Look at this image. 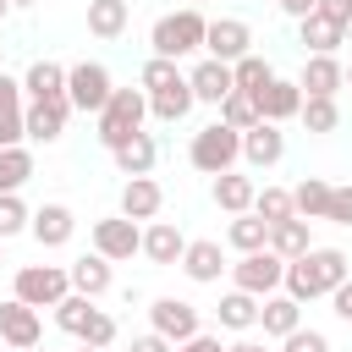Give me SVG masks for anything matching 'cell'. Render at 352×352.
Returning <instances> with one entry per match:
<instances>
[{
	"mask_svg": "<svg viewBox=\"0 0 352 352\" xmlns=\"http://www.w3.org/2000/svg\"><path fill=\"white\" fill-rule=\"evenodd\" d=\"M346 275H352V264H346V253H341V248H308V253L286 258L280 292H286V297H297V302H314V297H330Z\"/></svg>",
	"mask_w": 352,
	"mask_h": 352,
	"instance_id": "6da1fadb",
	"label": "cell"
},
{
	"mask_svg": "<svg viewBox=\"0 0 352 352\" xmlns=\"http://www.w3.org/2000/svg\"><path fill=\"white\" fill-rule=\"evenodd\" d=\"M204 28H209V16H204L198 6H182V11H165V16L148 28V44H154V55H165V60H187V55L204 50Z\"/></svg>",
	"mask_w": 352,
	"mask_h": 352,
	"instance_id": "7a4b0ae2",
	"label": "cell"
},
{
	"mask_svg": "<svg viewBox=\"0 0 352 352\" xmlns=\"http://www.w3.org/2000/svg\"><path fill=\"white\" fill-rule=\"evenodd\" d=\"M187 165H192V170H204V176L236 170V165H242V132H236V126H226V121L198 126V132H192V143H187Z\"/></svg>",
	"mask_w": 352,
	"mask_h": 352,
	"instance_id": "3957f363",
	"label": "cell"
},
{
	"mask_svg": "<svg viewBox=\"0 0 352 352\" xmlns=\"http://www.w3.org/2000/svg\"><path fill=\"white\" fill-rule=\"evenodd\" d=\"M94 121H99V143H104V148H121L132 132H143V121H148V94H143V88H110V99H104V110H99Z\"/></svg>",
	"mask_w": 352,
	"mask_h": 352,
	"instance_id": "277c9868",
	"label": "cell"
},
{
	"mask_svg": "<svg viewBox=\"0 0 352 352\" xmlns=\"http://www.w3.org/2000/svg\"><path fill=\"white\" fill-rule=\"evenodd\" d=\"M55 324H60L66 336L88 341V346H110V341H116V319L99 308V297H82V292H66V297L55 302Z\"/></svg>",
	"mask_w": 352,
	"mask_h": 352,
	"instance_id": "5b68a950",
	"label": "cell"
},
{
	"mask_svg": "<svg viewBox=\"0 0 352 352\" xmlns=\"http://www.w3.org/2000/svg\"><path fill=\"white\" fill-rule=\"evenodd\" d=\"M66 292H72L66 264H22V270L11 275V297L28 302V308H55Z\"/></svg>",
	"mask_w": 352,
	"mask_h": 352,
	"instance_id": "8992f818",
	"label": "cell"
},
{
	"mask_svg": "<svg viewBox=\"0 0 352 352\" xmlns=\"http://www.w3.org/2000/svg\"><path fill=\"white\" fill-rule=\"evenodd\" d=\"M110 72H104V60H77V66H66V104L72 110H82V116H99L104 110V99H110Z\"/></svg>",
	"mask_w": 352,
	"mask_h": 352,
	"instance_id": "52a82bcc",
	"label": "cell"
},
{
	"mask_svg": "<svg viewBox=\"0 0 352 352\" xmlns=\"http://www.w3.org/2000/svg\"><path fill=\"white\" fill-rule=\"evenodd\" d=\"M226 270H231V286H236V292L270 297V292H280L286 258H280V253H270V248H258V253H242V258H236V264H226Z\"/></svg>",
	"mask_w": 352,
	"mask_h": 352,
	"instance_id": "ba28073f",
	"label": "cell"
},
{
	"mask_svg": "<svg viewBox=\"0 0 352 352\" xmlns=\"http://www.w3.org/2000/svg\"><path fill=\"white\" fill-rule=\"evenodd\" d=\"M94 253H104L110 264H121V258H132V253H143V226L138 220H126V214H104V220H94Z\"/></svg>",
	"mask_w": 352,
	"mask_h": 352,
	"instance_id": "9c48e42d",
	"label": "cell"
},
{
	"mask_svg": "<svg viewBox=\"0 0 352 352\" xmlns=\"http://www.w3.org/2000/svg\"><path fill=\"white\" fill-rule=\"evenodd\" d=\"M148 330H154V336H165V341L176 346V341L198 336V330H204V319H198V308H192L187 297H154V302H148Z\"/></svg>",
	"mask_w": 352,
	"mask_h": 352,
	"instance_id": "30bf717a",
	"label": "cell"
},
{
	"mask_svg": "<svg viewBox=\"0 0 352 352\" xmlns=\"http://www.w3.org/2000/svg\"><path fill=\"white\" fill-rule=\"evenodd\" d=\"M66 121H72V104H66V99H28V104H22V132H28V143H60V138H66Z\"/></svg>",
	"mask_w": 352,
	"mask_h": 352,
	"instance_id": "8fae6325",
	"label": "cell"
},
{
	"mask_svg": "<svg viewBox=\"0 0 352 352\" xmlns=\"http://www.w3.org/2000/svg\"><path fill=\"white\" fill-rule=\"evenodd\" d=\"M253 50V28L242 22V16H214L209 28H204V55H214V60H242Z\"/></svg>",
	"mask_w": 352,
	"mask_h": 352,
	"instance_id": "7c38bea8",
	"label": "cell"
},
{
	"mask_svg": "<svg viewBox=\"0 0 352 352\" xmlns=\"http://www.w3.org/2000/svg\"><path fill=\"white\" fill-rule=\"evenodd\" d=\"M38 341H44L38 308H28V302L6 297V302H0V346H11V352H28V346H38Z\"/></svg>",
	"mask_w": 352,
	"mask_h": 352,
	"instance_id": "4fadbf2b",
	"label": "cell"
},
{
	"mask_svg": "<svg viewBox=\"0 0 352 352\" xmlns=\"http://www.w3.org/2000/svg\"><path fill=\"white\" fill-rule=\"evenodd\" d=\"M280 160H286V132H280L275 121H253V126L242 132V165L270 170V165H280Z\"/></svg>",
	"mask_w": 352,
	"mask_h": 352,
	"instance_id": "5bb4252c",
	"label": "cell"
},
{
	"mask_svg": "<svg viewBox=\"0 0 352 352\" xmlns=\"http://www.w3.org/2000/svg\"><path fill=\"white\" fill-rule=\"evenodd\" d=\"M72 231H77V214H72L66 204H38V209L28 214V236H33L38 248H66Z\"/></svg>",
	"mask_w": 352,
	"mask_h": 352,
	"instance_id": "9a60e30c",
	"label": "cell"
},
{
	"mask_svg": "<svg viewBox=\"0 0 352 352\" xmlns=\"http://www.w3.org/2000/svg\"><path fill=\"white\" fill-rule=\"evenodd\" d=\"M297 88H302V99H308V94H319V99H336V94L346 88V72H341V60H336V55H302Z\"/></svg>",
	"mask_w": 352,
	"mask_h": 352,
	"instance_id": "2e32d148",
	"label": "cell"
},
{
	"mask_svg": "<svg viewBox=\"0 0 352 352\" xmlns=\"http://www.w3.org/2000/svg\"><path fill=\"white\" fill-rule=\"evenodd\" d=\"M187 88H192V99H198V104H220V99H226L236 82H231V66H226V60L204 55V60L187 72Z\"/></svg>",
	"mask_w": 352,
	"mask_h": 352,
	"instance_id": "e0dca14e",
	"label": "cell"
},
{
	"mask_svg": "<svg viewBox=\"0 0 352 352\" xmlns=\"http://www.w3.org/2000/svg\"><path fill=\"white\" fill-rule=\"evenodd\" d=\"M297 110H302V88H297V77H270V88H258V116L264 121H297Z\"/></svg>",
	"mask_w": 352,
	"mask_h": 352,
	"instance_id": "ac0fdd59",
	"label": "cell"
},
{
	"mask_svg": "<svg viewBox=\"0 0 352 352\" xmlns=\"http://www.w3.org/2000/svg\"><path fill=\"white\" fill-rule=\"evenodd\" d=\"M160 209H165V187H160L154 176H126V187H121V214H126V220H160Z\"/></svg>",
	"mask_w": 352,
	"mask_h": 352,
	"instance_id": "d6986e66",
	"label": "cell"
},
{
	"mask_svg": "<svg viewBox=\"0 0 352 352\" xmlns=\"http://www.w3.org/2000/svg\"><path fill=\"white\" fill-rule=\"evenodd\" d=\"M220 270H226L220 242L198 236V242H187V248H182V275H187L192 286H214V280H220Z\"/></svg>",
	"mask_w": 352,
	"mask_h": 352,
	"instance_id": "ffe728a7",
	"label": "cell"
},
{
	"mask_svg": "<svg viewBox=\"0 0 352 352\" xmlns=\"http://www.w3.org/2000/svg\"><path fill=\"white\" fill-rule=\"evenodd\" d=\"M253 192H258V182L242 176V170H220V176L209 182V198H214V209H226V214H248V209H253Z\"/></svg>",
	"mask_w": 352,
	"mask_h": 352,
	"instance_id": "44dd1931",
	"label": "cell"
},
{
	"mask_svg": "<svg viewBox=\"0 0 352 352\" xmlns=\"http://www.w3.org/2000/svg\"><path fill=\"white\" fill-rule=\"evenodd\" d=\"M182 248H187V236H182V226L176 220H148V231H143V258L148 264H182Z\"/></svg>",
	"mask_w": 352,
	"mask_h": 352,
	"instance_id": "7402d4cb",
	"label": "cell"
},
{
	"mask_svg": "<svg viewBox=\"0 0 352 352\" xmlns=\"http://www.w3.org/2000/svg\"><path fill=\"white\" fill-rule=\"evenodd\" d=\"M258 324H264L270 341H280V336H292L302 324V302L286 297V292H270V297H258Z\"/></svg>",
	"mask_w": 352,
	"mask_h": 352,
	"instance_id": "603a6c76",
	"label": "cell"
},
{
	"mask_svg": "<svg viewBox=\"0 0 352 352\" xmlns=\"http://www.w3.org/2000/svg\"><path fill=\"white\" fill-rule=\"evenodd\" d=\"M22 77H6L0 72V148H11V143H28V132H22Z\"/></svg>",
	"mask_w": 352,
	"mask_h": 352,
	"instance_id": "cb8c5ba5",
	"label": "cell"
},
{
	"mask_svg": "<svg viewBox=\"0 0 352 352\" xmlns=\"http://www.w3.org/2000/svg\"><path fill=\"white\" fill-rule=\"evenodd\" d=\"M110 160H116L121 176H148L154 160H160V143H154V132H132L121 148H110Z\"/></svg>",
	"mask_w": 352,
	"mask_h": 352,
	"instance_id": "d4e9b609",
	"label": "cell"
},
{
	"mask_svg": "<svg viewBox=\"0 0 352 352\" xmlns=\"http://www.w3.org/2000/svg\"><path fill=\"white\" fill-rule=\"evenodd\" d=\"M66 275H72V292H82V297H104L110 292V258L104 253H82V258H72L66 264Z\"/></svg>",
	"mask_w": 352,
	"mask_h": 352,
	"instance_id": "484cf974",
	"label": "cell"
},
{
	"mask_svg": "<svg viewBox=\"0 0 352 352\" xmlns=\"http://www.w3.org/2000/svg\"><path fill=\"white\" fill-rule=\"evenodd\" d=\"M297 44H302V55H336L346 38H341L336 22H324L319 11H308V16H297Z\"/></svg>",
	"mask_w": 352,
	"mask_h": 352,
	"instance_id": "4316f807",
	"label": "cell"
},
{
	"mask_svg": "<svg viewBox=\"0 0 352 352\" xmlns=\"http://www.w3.org/2000/svg\"><path fill=\"white\" fill-rule=\"evenodd\" d=\"M22 99H66V66L60 60H33L22 72Z\"/></svg>",
	"mask_w": 352,
	"mask_h": 352,
	"instance_id": "83f0119b",
	"label": "cell"
},
{
	"mask_svg": "<svg viewBox=\"0 0 352 352\" xmlns=\"http://www.w3.org/2000/svg\"><path fill=\"white\" fill-rule=\"evenodd\" d=\"M314 220H302V214H286V220H275L270 226V253H280V258H297V253H308L314 248V231H308Z\"/></svg>",
	"mask_w": 352,
	"mask_h": 352,
	"instance_id": "f1b7e54d",
	"label": "cell"
},
{
	"mask_svg": "<svg viewBox=\"0 0 352 352\" xmlns=\"http://www.w3.org/2000/svg\"><path fill=\"white\" fill-rule=\"evenodd\" d=\"M214 319H220V330H236V336H248L253 324H258V297L253 292H226L220 297V308H214Z\"/></svg>",
	"mask_w": 352,
	"mask_h": 352,
	"instance_id": "f546056e",
	"label": "cell"
},
{
	"mask_svg": "<svg viewBox=\"0 0 352 352\" xmlns=\"http://www.w3.org/2000/svg\"><path fill=\"white\" fill-rule=\"evenodd\" d=\"M192 104H198V99H192V88H187V77L170 82V88H154V94H148V116L165 121V126H170V121H187Z\"/></svg>",
	"mask_w": 352,
	"mask_h": 352,
	"instance_id": "4dcf8cb0",
	"label": "cell"
},
{
	"mask_svg": "<svg viewBox=\"0 0 352 352\" xmlns=\"http://www.w3.org/2000/svg\"><path fill=\"white\" fill-rule=\"evenodd\" d=\"M132 22V6L126 0H88V33L94 38H121Z\"/></svg>",
	"mask_w": 352,
	"mask_h": 352,
	"instance_id": "1f68e13d",
	"label": "cell"
},
{
	"mask_svg": "<svg viewBox=\"0 0 352 352\" xmlns=\"http://www.w3.org/2000/svg\"><path fill=\"white\" fill-rule=\"evenodd\" d=\"M324 209H330V182H324V176H302V182L292 187V214L324 220Z\"/></svg>",
	"mask_w": 352,
	"mask_h": 352,
	"instance_id": "d6a6232c",
	"label": "cell"
},
{
	"mask_svg": "<svg viewBox=\"0 0 352 352\" xmlns=\"http://www.w3.org/2000/svg\"><path fill=\"white\" fill-rule=\"evenodd\" d=\"M28 182H33V148L28 143L0 148V192H22Z\"/></svg>",
	"mask_w": 352,
	"mask_h": 352,
	"instance_id": "836d02e7",
	"label": "cell"
},
{
	"mask_svg": "<svg viewBox=\"0 0 352 352\" xmlns=\"http://www.w3.org/2000/svg\"><path fill=\"white\" fill-rule=\"evenodd\" d=\"M226 242L236 248V253H258V248H270V226L248 209V214H231V226H226Z\"/></svg>",
	"mask_w": 352,
	"mask_h": 352,
	"instance_id": "e575fe53",
	"label": "cell"
},
{
	"mask_svg": "<svg viewBox=\"0 0 352 352\" xmlns=\"http://www.w3.org/2000/svg\"><path fill=\"white\" fill-rule=\"evenodd\" d=\"M214 110H220V121H226V126H236V132H248L253 121H264V116H258V94H248V88H231Z\"/></svg>",
	"mask_w": 352,
	"mask_h": 352,
	"instance_id": "d590c367",
	"label": "cell"
},
{
	"mask_svg": "<svg viewBox=\"0 0 352 352\" xmlns=\"http://www.w3.org/2000/svg\"><path fill=\"white\" fill-rule=\"evenodd\" d=\"M297 121H302L314 138H324V132H336V126H341V104H336V99L308 94V99H302V110H297Z\"/></svg>",
	"mask_w": 352,
	"mask_h": 352,
	"instance_id": "8d00e7d4",
	"label": "cell"
},
{
	"mask_svg": "<svg viewBox=\"0 0 352 352\" xmlns=\"http://www.w3.org/2000/svg\"><path fill=\"white\" fill-rule=\"evenodd\" d=\"M270 77H275V66L258 55V50H248L242 60H231V82L236 88H248V94H258V88H270Z\"/></svg>",
	"mask_w": 352,
	"mask_h": 352,
	"instance_id": "74e56055",
	"label": "cell"
},
{
	"mask_svg": "<svg viewBox=\"0 0 352 352\" xmlns=\"http://www.w3.org/2000/svg\"><path fill=\"white\" fill-rule=\"evenodd\" d=\"M187 72H182V60H165V55H148L143 60V72H138V88L143 94H154V88H170V82H182Z\"/></svg>",
	"mask_w": 352,
	"mask_h": 352,
	"instance_id": "f35d334b",
	"label": "cell"
},
{
	"mask_svg": "<svg viewBox=\"0 0 352 352\" xmlns=\"http://www.w3.org/2000/svg\"><path fill=\"white\" fill-rule=\"evenodd\" d=\"M253 214H258L264 226L286 220V214H292V192H286V187H258V192H253Z\"/></svg>",
	"mask_w": 352,
	"mask_h": 352,
	"instance_id": "ab89813d",
	"label": "cell"
},
{
	"mask_svg": "<svg viewBox=\"0 0 352 352\" xmlns=\"http://www.w3.org/2000/svg\"><path fill=\"white\" fill-rule=\"evenodd\" d=\"M28 204H22V192H0V242L6 236H16V231H28Z\"/></svg>",
	"mask_w": 352,
	"mask_h": 352,
	"instance_id": "60d3db41",
	"label": "cell"
},
{
	"mask_svg": "<svg viewBox=\"0 0 352 352\" xmlns=\"http://www.w3.org/2000/svg\"><path fill=\"white\" fill-rule=\"evenodd\" d=\"M280 352H330V336H324V330L297 324L292 336H280Z\"/></svg>",
	"mask_w": 352,
	"mask_h": 352,
	"instance_id": "b9f144b4",
	"label": "cell"
},
{
	"mask_svg": "<svg viewBox=\"0 0 352 352\" xmlns=\"http://www.w3.org/2000/svg\"><path fill=\"white\" fill-rule=\"evenodd\" d=\"M330 226H352V187H330V209H324Z\"/></svg>",
	"mask_w": 352,
	"mask_h": 352,
	"instance_id": "7bdbcfd3",
	"label": "cell"
},
{
	"mask_svg": "<svg viewBox=\"0 0 352 352\" xmlns=\"http://www.w3.org/2000/svg\"><path fill=\"white\" fill-rule=\"evenodd\" d=\"M314 11H319L324 22H336V28L352 22V0H314Z\"/></svg>",
	"mask_w": 352,
	"mask_h": 352,
	"instance_id": "ee69618b",
	"label": "cell"
},
{
	"mask_svg": "<svg viewBox=\"0 0 352 352\" xmlns=\"http://www.w3.org/2000/svg\"><path fill=\"white\" fill-rule=\"evenodd\" d=\"M330 314H336V319H346V324H352V275H346V280H341V286H336V292H330Z\"/></svg>",
	"mask_w": 352,
	"mask_h": 352,
	"instance_id": "f6af8a7d",
	"label": "cell"
},
{
	"mask_svg": "<svg viewBox=\"0 0 352 352\" xmlns=\"http://www.w3.org/2000/svg\"><path fill=\"white\" fill-rule=\"evenodd\" d=\"M176 352H226V346H220V336H209V330H198V336H187V341H176Z\"/></svg>",
	"mask_w": 352,
	"mask_h": 352,
	"instance_id": "bcb514c9",
	"label": "cell"
},
{
	"mask_svg": "<svg viewBox=\"0 0 352 352\" xmlns=\"http://www.w3.org/2000/svg\"><path fill=\"white\" fill-rule=\"evenodd\" d=\"M126 352H176V346H170L165 336H154V330H148V336H132V346H126Z\"/></svg>",
	"mask_w": 352,
	"mask_h": 352,
	"instance_id": "7dc6e473",
	"label": "cell"
},
{
	"mask_svg": "<svg viewBox=\"0 0 352 352\" xmlns=\"http://www.w3.org/2000/svg\"><path fill=\"white\" fill-rule=\"evenodd\" d=\"M275 6H280L286 16H308V11H314V0H275Z\"/></svg>",
	"mask_w": 352,
	"mask_h": 352,
	"instance_id": "c3c4849f",
	"label": "cell"
},
{
	"mask_svg": "<svg viewBox=\"0 0 352 352\" xmlns=\"http://www.w3.org/2000/svg\"><path fill=\"white\" fill-rule=\"evenodd\" d=\"M226 352H280V346H264V341H248V336H242V341H231Z\"/></svg>",
	"mask_w": 352,
	"mask_h": 352,
	"instance_id": "681fc988",
	"label": "cell"
},
{
	"mask_svg": "<svg viewBox=\"0 0 352 352\" xmlns=\"http://www.w3.org/2000/svg\"><path fill=\"white\" fill-rule=\"evenodd\" d=\"M77 352H104V346H88V341H77Z\"/></svg>",
	"mask_w": 352,
	"mask_h": 352,
	"instance_id": "f907efd6",
	"label": "cell"
},
{
	"mask_svg": "<svg viewBox=\"0 0 352 352\" xmlns=\"http://www.w3.org/2000/svg\"><path fill=\"white\" fill-rule=\"evenodd\" d=\"M341 38H346V44H352V22H346V28H341Z\"/></svg>",
	"mask_w": 352,
	"mask_h": 352,
	"instance_id": "816d5d0a",
	"label": "cell"
},
{
	"mask_svg": "<svg viewBox=\"0 0 352 352\" xmlns=\"http://www.w3.org/2000/svg\"><path fill=\"white\" fill-rule=\"evenodd\" d=\"M6 11H11V0H0V22H6Z\"/></svg>",
	"mask_w": 352,
	"mask_h": 352,
	"instance_id": "f5cc1de1",
	"label": "cell"
},
{
	"mask_svg": "<svg viewBox=\"0 0 352 352\" xmlns=\"http://www.w3.org/2000/svg\"><path fill=\"white\" fill-rule=\"evenodd\" d=\"M341 72H346V88H352V66H341Z\"/></svg>",
	"mask_w": 352,
	"mask_h": 352,
	"instance_id": "db71d44e",
	"label": "cell"
},
{
	"mask_svg": "<svg viewBox=\"0 0 352 352\" xmlns=\"http://www.w3.org/2000/svg\"><path fill=\"white\" fill-rule=\"evenodd\" d=\"M11 6H33V0H11Z\"/></svg>",
	"mask_w": 352,
	"mask_h": 352,
	"instance_id": "11a10c76",
	"label": "cell"
},
{
	"mask_svg": "<svg viewBox=\"0 0 352 352\" xmlns=\"http://www.w3.org/2000/svg\"><path fill=\"white\" fill-rule=\"evenodd\" d=\"M28 352H44V346H28Z\"/></svg>",
	"mask_w": 352,
	"mask_h": 352,
	"instance_id": "9f6ffc18",
	"label": "cell"
},
{
	"mask_svg": "<svg viewBox=\"0 0 352 352\" xmlns=\"http://www.w3.org/2000/svg\"><path fill=\"white\" fill-rule=\"evenodd\" d=\"M0 60H6V44H0Z\"/></svg>",
	"mask_w": 352,
	"mask_h": 352,
	"instance_id": "6f0895ef",
	"label": "cell"
},
{
	"mask_svg": "<svg viewBox=\"0 0 352 352\" xmlns=\"http://www.w3.org/2000/svg\"><path fill=\"white\" fill-rule=\"evenodd\" d=\"M187 6H198V0H187Z\"/></svg>",
	"mask_w": 352,
	"mask_h": 352,
	"instance_id": "680465c9",
	"label": "cell"
},
{
	"mask_svg": "<svg viewBox=\"0 0 352 352\" xmlns=\"http://www.w3.org/2000/svg\"><path fill=\"white\" fill-rule=\"evenodd\" d=\"M0 264H6V258H0Z\"/></svg>",
	"mask_w": 352,
	"mask_h": 352,
	"instance_id": "91938a15",
	"label": "cell"
}]
</instances>
